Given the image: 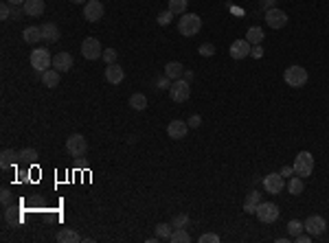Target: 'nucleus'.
<instances>
[{"instance_id":"4be33fe9","label":"nucleus","mask_w":329,"mask_h":243,"mask_svg":"<svg viewBox=\"0 0 329 243\" xmlns=\"http://www.w3.org/2000/svg\"><path fill=\"white\" fill-rule=\"evenodd\" d=\"M164 75H167L171 81L182 79V77H184V66L180 62H169L167 66H164Z\"/></svg>"},{"instance_id":"aec40b11","label":"nucleus","mask_w":329,"mask_h":243,"mask_svg":"<svg viewBox=\"0 0 329 243\" xmlns=\"http://www.w3.org/2000/svg\"><path fill=\"white\" fill-rule=\"evenodd\" d=\"M18 151H13V149H2V153H0V169L7 171L11 169L15 162H18Z\"/></svg>"},{"instance_id":"393cba45","label":"nucleus","mask_w":329,"mask_h":243,"mask_svg":"<svg viewBox=\"0 0 329 243\" xmlns=\"http://www.w3.org/2000/svg\"><path fill=\"white\" fill-rule=\"evenodd\" d=\"M4 222L11 224V226L22 224V215H20V211H18V208H13L11 204H9V206H4Z\"/></svg>"},{"instance_id":"f3484780","label":"nucleus","mask_w":329,"mask_h":243,"mask_svg":"<svg viewBox=\"0 0 329 243\" xmlns=\"http://www.w3.org/2000/svg\"><path fill=\"white\" fill-rule=\"evenodd\" d=\"M40 29H42V37L46 40L48 44H55V42H59V26L55 24V22H44V24H40Z\"/></svg>"},{"instance_id":"a211bd4d","label":"nucleus","mask_w":329,"mask_h":243,"mask_svg":"<svg viewBox=\"0 0 329 243\" xmlns=\"http://www.w3.org/2000/svg\"><path fill=\"white\" fill-rule=\"evenodd\" d=\"M22 9H24V13L29 15V18H40L44 13V9H46V4H44V0H26V2L22 4Z\"/></svg>"},{"instance_id":"6e6552de","label":"nucleus","mask_w":329,"mask_h":243,"mask_svg":"<svg viewBox=\"0 0 329 243\" xmlns=\"http://www.w3.org/2000/svg\"><path fill=\"white\" fill-rule=\"evenodd\" d=\"M81 55H84L86 59H99L103 57V51H101V42L97 40V37H86L84 42H81Z\"/></svg>"},{"instance_id":"a19ab883","label":"nucleus","mask_w":329,"mask_h":243,"mask_svg":"<svg viewBox=\"0 0 329 243\" xmlns=\"http://www.w3.org/2000/svg\"><path fill=\"white\" fill-rule=\"evenodd\" d=\"M0 204H2V206H9V204H11V191L9 189L0 191Z\"/></svg>"},{"instance_id":"412c9836","label":"nucleus","mask_w":329,"mask_h":243,"mask_svg":"<svg viewBox=\"0 0 329 243\" xmlns=\"http://www.w3.org/2000/svg\"><path fill=\"white\" fill-rule=\"evenodd\" d=\"M57 241L59 243H79V241H84V237L73 228H62L57 233Z\"/></svg>"},{"instance_id":"20e7f679","label":"nucleus","mask_w":329,"mask_h":243,"mask_svg":"<svg viewBox=\"0 0 329 243\" xmlns=\"http://www.w3.org/2000/svg\"><path fill=\"white\" fill-rule=\"evenodd\" d=\"M169 97H171L173 103H184L189 101L191 97V84L186 79H175L171 81V88H169Z\"/></svg>"},{"instance_id":"f257e3e1","label":"nucleus","mask_w":329,"mask_h":243,"mask_svg":"<svg viewBox=\"0 0 329 243\" xmlns=\"http://www.w3.org/2000/svg\"><path fill=\"white\" fill-rule=\"evenodd\" d=\"M202 29V18L197 13H182V18L178 20V31L184 37H193Z\"/></svg>"},{"instance_id":"ddd939ff","label":"nucleus","mask_w":329,"mask_h":243,"mask_svg":"<svg viewBox=\"0 0 329 243\" xmlns=\"http://www.w3.org/2000/svg\"><path fill=\"white\" fill-rule=\"evenodd\" d=\"M250 51H252V44L246 40V37L244 40H235L228 48V53H230V57L233 59H246L250 55Z\"/></svg>"},{"instance_id":"c85d7f7f","label":"nucleus","mask_w":329,"mask_h":243,"mask_svg":"<svg viewBox=\"0 0 329 243\" xmlns=\"http://www.w3.org/2000/svg\"><path fill=\"white\" fill-rule=\"evenodd\" d=\"M169 241H171V243H189L191 235L186 233L184 228H173V233L169 235Z\"/></svg>"},{"instance_id":"c03bdc74","label":"nucleus","mask_w":329,"mask_h":243,"mask_svg":"<svg viewBox=\"0 0 329 243\" xmlns=\"http://www.w3.org/2000/svg\"><path fill=\"white\" fill-rule=\"evenodd\" d=\"M22 15H26V13H24V9L13 7V11H11V18H13V20H22Z\"/></svg>"},{"instance_id":"473e14b6","label":"nucleus","mask_w":329,"mask_h":243,"mask_svg":"<svg viewBox=\"0 0 329 243\" xmlns=\"http://www.w3.org/2000/svg\"><path fill=\"white\" fill-rule=\"evenodd\" d=\"M169 11L175 13H186V0H169Z\"/></svg>"},{"instance_id":"4c0bfd02","label":"nucleus","mask_w":329,"mask_h":243,"mask_svg":"<svg viewBox=\"0 0 329 243\" xmlns=\"http://www.w3.org/2000/svg\"><path fill=\"white\" fill-rule=\"evenodd\" d=\"M171 18H173V13L167 9V11H163V13H158L156 22H158V24H161V26H164V24H169V22H171Z\"/></svg>"},{"instance_id":"37998d69","label":"nucleus","mask_w":329,"mask_h":243,"mask_svg":"<svg viewBox=\"0 0 329 243\" xmlns=\"http://www.w3.org/2000/svg\"><path fill=\"white\" fill-rule=\"evenodd\" d=\"M274 4H277V0H259V9H263V11L272 9Z\"/></svg>"},{"instance_id":"1a4fd4ad","label":"nucleus","mask_w":329,"mask_h":243,"mask_svg":"<svg viewBox=\"0 0 329 243\" xmlns=\"http://www.w3.org/2000/svg\"><path fill=\"white\" fill-rule=\"evenodd\" d=\"M305 233H310L312 237H321V235H325V230H327V222H325V217H321V215H312V217H307L305 222Z\"/></svg>"},{"instance_id":"9b49d317","label":"nucleus","mask_w":329,"mask_h":243,"mask_svg":"<svg viewBox=\"0 0 329 243\" xmlns=\"http://www.w3.org/2000/svg\"><path fill=\"white\" fill-rule=\"evenodd\" d=\"M103 13H106V9H103V4L99 2V0H86V4H84V18L88 22L101 20Z\"/></svg>"},{"instance_id":"cd10ccee","label":"nucleus","mask_w":329,"mask_h":243,"mask_svg":"<svg viewBox=\"0 0 329 243\" xmlns=\"http://www.w3.org/2000/svg\"><path fill=\"white\" fill-rule=\"evenodd\" d=\"M18 158H20L22 164H35L37 162V151L35 149H31V147H26V149H22V151H18Z\"/></svg>"},{"instance_id":"49530a36","label":"nucleus","mask_w":329,"mask_h":243,"mask_svg":"<svg viewBox=\"0 0 329 243\" xmlns=\"http://www.w3.org/2000/svg\"><path fill=\"white\" fill-rule=\"evenodd\" d=\"M250 55H252V57H257V59H259V57H263V48H261V44H257V46H252Z\"/></svg>"},{"instance_id":"423d86ee","label":"nucleus","mask_w":329,"mask_h":243,"mask_svg":"<svg viewBox=\"0 0 329 243\" xmlns=\"http://www.w3.org/2000/svg\"><path fill=\"white\" fill-rule=\"evenodd\" d=\"M31 66L35 73H44V70H48V66H53V57L51 53H48V48H35V51L31 53Z\"/></svg>"},{"instance_id":"6ab92c4d","label":"nucleus","mask_w":329,"mask_h":243,"mask_svg":"<svg viewBox=\"0 0 329 243\" xmlns=\"http://www.w3.org/2000/svg\"><path fill=\"white\" fill-rule=\"evenodd\" d=\"M259 204H261V193L259 191H250L248 195H246V200H244V213L255 215L257 208H259Z\"/></svg>"},{"instance_id":"5701e85b","label":"nucleus","mask_w":329,"mask_h":243,"mask_svg":"<svg viewBox=\"0 0 329 243\" xmlns=\"http://www.w3.org/2000/svg\"><path fill=\"white\" fill-rule=\"evenodd\" d=\"M22 40H24L26 44H37L40 40H44L42 29H40V26H26V29L22 31Z\"/></svg>"},{"instance_id":"79ce46f5","label":"nucleus","mask_w":329,"mask_h":243,"mask_svg":"<svg viewBox=\"0 0 329 243\" xmlns=\"http://www.w3.org/2000/svg\"><path fill=\"white\" fill-rule=\"evenodd\" d=\"M202 125V119H200V114H193V117L189 119V127L191 129H197V127Z\"/></svg>"},{"instance_id":"2eb2a0df","label":"nucleus","mask_w":329,"mask_h":243,"mask_svg":"<svg viewBox=\"0 0 329 243\" xmlns=\"http://www.w3.org/2000/svg\"><path fill=\"white\" fill-rule=\"evenodd\" d=\"M53 68L59 70V73H68V70L73 68V55H70L68 51L57 53V55L53 57Z\"/></svg>"},{"instance_id":"0eeeda50","label":"nucleus","mask_w":329,"mask_h":243,"mask_svg":"<svg viewBox=\"0 0 329 243\" xmlns=\"http://www.w3.org/2000/svg\"><path fill=\"white\" fill-rule=\"evenodd\" d=\"M255 215H257V219H259L261 224H274V222L279 219V215H281V211H279L277 204H272V202H261Z\"/></svg>"},{"instance_id":"de8ad7c7","label":"nucleus","mask_w":329,"mask_h":243,"mask_svg":"<svg viewBox=\"0 0 329 243\" xmlns=\"http://www.w3.org/2000/svg\"><path fill=\"white\" fill-rule=\"evenodd\" d=\"M279 173H281V175H283V178H290V175H292V173H294V167H283L281 171H279Z\"/></svg>"},{"instance_id":"dca6fc26","label":"nucleus","mask_w":329,"mask_h":243,"mask_svg":"<svg viewBox=\"0 0 329 243\" xmlns=\"http://www.w3.org/2000/svg\"><path fill=\"white\" fill-rule=\"evenodd\" d=\"M103 75H106L108 84H112V86H119L121 81L125 79V70L121 68L119 64H108L106 66V73H103Z\"/></svg>"},{"instance_id":"3c124183","label":"nucleus","mask_w":329,"mask_h":243,"mask_svg":"<svg viewBox=\"0 0 329 243\" xmlns=\"http://www.w3.org/2000/svg\"><path fill=\"white\" fill-rule=\"evenodd\" d=\"M70 2H75V4H86L84 0H70Z\"/></svg>"},{"instance_id":"9d476101","label":"nucleus","mask_w":329,"mask_h":243,"mask_svg":"<svg viewBox=\"0 0 329 243\" xmlns=\"http://www.w3.org/2000/svg\"><path fill=\"white\" fill-rule=\"evenodd\" d=\"M288 13H285L283 9H277V7H272V9H268L266 11V22H268V26L270 29H283L285 24H288Z\"/></svg>"},{"instance_id":"a878e982","label":"nucleus","mask_w":329,"mask_h":243,"mask_svg":"<svg viewBox=\"0 0 329 243\" xmlns=\"http://www.w3.org/2000/svg\"><path fill=\"white\" fill-rule=\"evenodd\" d=\"M263 31H261V26H250L248 31H246V40H248L252 46H257V44H261L263 42Z\"/></svg>"},{"instance_id":"bb28decb","label":"nucleus","mask_w":329,"mask_h":243,"mask_svg":"<svg viewBox=\"0 0 329 243\" xmlns=\"http://www.w3.org/2000/svg\"><path fill=\"white\" fill-rule=\"evenodd\" d=\"M130 108L136 110V112H143V110L147 108V97L141 95V92H134V95L130 97Z\"/></svg>"},{"instance_id":"4468645a","label":"nucleus","mask_w":329,"mask_h":243,"mask_svg":"<svg viewBox=\"0 0 329 243\" xmlns=\"http://www.w3.org/2000/svg\"><path fill=\"white\" fill-rule=\"evenodd\" d=\"M186 131H189V125L184 123V121H171V123L167 125V134L171 140H182V138L186 136Z\"/></svg>"},{"instance_id":"7c9ffc66","label":"nucleus","mask_w":329,"mask_h":243,"mask_svg":"<svg viewBox=\"0 0 329 243\" xmlns=\"http://www.w3.org/2000/svg\"><path fill=\"white\" fill-rule=\"evenodd\" d=\"M171 228H173L171 224H156V228H154L156 230V239H169V235L173 233Z\"/></svg>"},{"instance_id":"39448f33","label":"nucleus","mask_w":329,"mask_h":243,"mask_svg":"<svg viewBox=\"0 0 329 243\" xmlns=\"http://www.w3.org/2000/svg\"><path fill=\"white\" fill-rule=\"evenodd\" d=\"M312 171H314V156L310 151H301L294 160V173L301 178H310Z\"/></svg>"},{"instance_id":"f8f14e48","label":"nucleus","mask_w":329,"mask_h":243,"mask_svg":"<svg viewBox=\"0 0 329 243\" xmlns=\"http://www.w3.org/2000/svg\"><path fill=\"white\" fill-rule=\"evenodd\" d=\"M285 186V178L281 173H268L266 178H263V189L266 193H272V195H277V193H281Z\"/></svg>"},{"instance_id":"58836bf2","label":"nucleus","mask_w":329,"mask_h":243,"mask_svg":"<svg viewBox=\"0 0 329 243\" xmlns=\"http://www.w3.org/2000/svg\"><path fill=\"white\" fill-rule=\"evenodd\" d=\"M11 11H13V9H11V4L7 2V0H4V2L0 4V18H2V20H9V18H11Z\"/></svg>"},{"instance_id":"c9c22d12","label":"nucleus","mask_w":329,"mask_h":243,"mask_svg":"<svg viewBox=\"0 0 329 243\" xmlns=\"http://www.w3.org/2000/svg\"><path fill=\"white\" fill-rule=\"evenodd\" d=\"M200 55H202V57H211V55H215V44H211V42L202 44V46H200Z\"/></svg>"},{"instance_id":"c756f323","label":"nucleus","mask_w":329,"mask_h":243,"mask_svg":"<svg viewBox=\"0 0 329 243\" xmlns=\"http://www.w3.org/2000/svg\"><path fill=\"white\" fill-rule=\"evenodd\" d=\"M303 189H305V184H303V178H292L288 182V191L292 193V195H301V193H303Z\"/></svg>"},{"instance_id":"8fccbe9b","label":"nucleus","mask_w":329,"mask_h":243,"mask_svg":"<svg viewBox=\"0 0 329 243\" xmlns=\"http://www.w3.org/2000/svg\"><path fill=\"white\" fill-rule=\"evenodd\" d=\"M182 79L191 81V79H193V73H191V70H184V77H182Z\"/></svg>"},{"instance_id":"a18cd8bd","label":"nucleus","mask_w":329,"mask_h":243,"mask_svg":"<svg viewBox=\"0 0 329 243\" xmlns=\"http://www.w3.org/2000/svg\"><path fill=\"white\" fill-rule=\"evenodd\" d=\"M294 241H296V243H310V241H312V235H310V233H307V235L301 233L299 237H294Z\"/></svg>"},{"instance_id":"2f4dec72","label":"nucleus","mask_w":329,"mask_h":243,"mask_svg":"<svg viewBox=\"0 0 329 243\" xmlns=\"http://www.w3.org/2000/svg\"><path fill=\"white\" fill-rule=\"evenodd\" d=\"M305 230V226H303V222H299V219H292V222H288V233H290V237H299L301 233Z\"/></svg>"},{"instance_id":"ea45409f","label":"nucleus","mask_w":329,"mask_h":243,"mask_svg":"<svg viewBox=\"0 0 329 243\" xmlns=\"http://www.w3.org/2000/svg\"><path fill=\"white\" fill-rule=\"evenodd\" d=\"M200 243H219V237L215 233H204L200 237Z\"/></svg>"},{"instance_id":"72a5a7b5","label":"nucleus","mask_w":329,"mask_h":243,"mask_svg":"<svg viewBox=\"0 0 329 243\" xmlns=\"http://www.w3.org/2000/svg\"><path fill=\"white\" fill-rule=\"evenodd\" d=\"M171 226H173V228H186V226H189V215H184V213L173 215Z\"/></svg>"},{"instance_id":"f704fd0d","label":"nucleus","mask_w":329,"mask_h":243,"mask_svg":"<svg viewBox=\"0 0 329 243\" xmlns=\"http://www.w3.org/2000/svg\"><path fill=\"white\" fill-rule=\"evenodd\" d=\"M154 84H156L158 90H169V88H171V79H169V77L163 73L161 77H156V81H154Z\"/></svg>"},{"instance_id":"7ed1b4c3","label":"nucleus","mask_w":329,"mask_h":243,"mask_svg":"<svg viewBox=\"0 0 329 243\" xmlns=\"http://www.w3.org/2000/svg\"><path fill=\"white\" fill-rule=\"evenodd\" d=\"M283 79L290 88H303L307 84V70L303 66H290V68H285Z\"/></svg>"},{"instance_id":"f03ea898","label":"nucleus","mask_w":329,"mask_h":243,"mask_svg":"<svg viewBox=\"0 0 329 243\" xmlns=\"http://www.w3.org/2000/svg\"><path fill=\"white\" fill-rule=\"evenodd\" d=\"M66 153L70 158H84L88 153V140L84 138V134H70L66 138Z\"/></svg>"},{"instance_id":"b1692460","label":"nucleus","mask_w":329,"mask_h":243,"mask_svg":"<svg viewBox=\"0 0 329 243\" xmlns=\"http://www.w3.org/2000/svg\"><path fill=\"white\" fill-rule=\"evenodd\" d=\"M42 84L46 88H57L59 86V70H44L42 73Z\"/></svg>"},{"instance_id":"09e8293b","label":"nucleus","mask_w":329,"mask_h":243,"mask_svg":"<svg viewBox=\"0 0 329 243\" xmlns=\"http://www.w3.org/2000/svg\"><path fill=\"white\" fill-rule=\"evenodd\" d=\"M7 2L11 4V7H22V4L26 2V0H7Z\"/></svg>"},{"instance_id":"e433bc0d","label":"nucleus","mask_w":329,"mask_h":243,"mask_svg":"<svg viewBox=\"0 0 329 243\" xmlns=\"http://www.w3.org/2000/svg\"><path fill=\"white\" fill-rule=\"evenodd\" d=\"M117 51H114V48H106V51H103V62L106 64H117Z\"/></svg>"}]
</instances>
